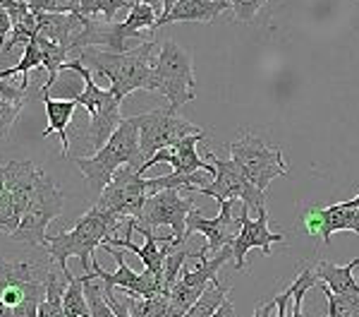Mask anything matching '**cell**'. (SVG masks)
Returning <instances> with one entry per match:
<instances>
[{"instance_id": "30", "label": "cell", "mask_w": 359, "mask_h": 317, "mask_svg": "<svg viewBox=\"0 0 359 317\" xmlns=\"http://www.w3.org/2000/svg\"><path fill=\"white\" fill-rule=\"evenodd\" d=\"M237 22H252L269 0H228Z\"/></svg>"}, {"instance_id": "1", "label": "cell", "mask_w": 359, "mask_h": 317, "mask_svg": "<svg viewBox=\"0 0 359 317\" xmlns=\"http://www.w3.org/2000/svg\"><path fill=\"white\" fill-rule=\"evenodd\" d=\"M154 41H147L137 48H130L125 53H111V51H84L82 63L86 67H94L96 75L108 79V89L123 106L132 91L147 89L158 91L156 86V60L151 56Z\"/></svg>"}, {"instance_id": "36", "label": "cell", "mask_w": 359, "mask_h": 317, "mask_svg": "<svg viewBox=\"0 0 359 317\" xmlns=\"http://www.w3.org/2000/svg\"><path fill=\"white\" fill-rule=\"evenodd\" d=\"M350 231H355V233H359V207L355 209V214H352V224H350Z\"/></svg>"}, {"instance_id": "14", "label": "cell", "mask_w": 359, "mask_h": 317, "mask_svg": "<svg viewBox=\"0 0 359 317\" xmlns=\"http://www.w3.org/2000/svg\"><path fill=\"white\" fill-rule=\"evenodd\" d=\"M235 205H237V200L221 202V214L213 216V219H206L194 207V209L189 212V216H187L184 240H189L194 233H204L206 240H208L206 252H213V255H218L223 247L233 245L235 238L240 235V228H242L240 216H235Z\"/></svg>"}, {"instance_id": "9", "label": "cell", "mask_w": 359, "mask_h": 317, "mask_svg": "<svg viewBox=\"0 0 359 317\" xmlns=\"http://www.w3.org/2000/svg\"><path fill=\"white\" fill-rule=\"evenodd\" d=\"M147 200H149L147 178L137 169H132V166H125V169H120L115 173L113 181L103 188V193L98 195L96 207L106 212V214L115 216L118 221H127V219L139 221Z\"/></svg>"}, {"instance_id": "25", "label": "cell", "mask_w": 359, "mask_h": 317, "mask_svg": "<svg viewBox=\"0 0 359 317\" xmlns=\"http://www.w3.org/2000/svg\"><path fill=\"white\" fill-rule=\"evenodd\" d=\"M65 317H89V303H86L84 284L77 276H69L67 279V291H65Z\"/></svg>"}, {"instance_id": "28", "label": "cell", "mask_w": 359, "mask_h": 317, "mask_svg": "<svg viewBox=\"0 0 359 317\" xmlns=\"http://www.w3.org/2000/svg\"><path fill=\"white\" fill-rule=\"evenodd\" d=\"M84 284V293H86V303H89V317H118L115 310L108 305L106 296H103V284H96V281H86L84 276H79Z\"/></svg>"}, {"instance_id": "31", "label": "cell", "mask_w": 359, "mask_h": 317, "mask_svg": "<svg viewBox=\"0 0 359 317\" xmlns=\"http://www.w3.org/2000/svg\"><path fill=\"white\" fill-rule=\"evenodd\" d=\"M20 113H22V103H13V101L0 99V137L8 135Z\"/></svg>"}, {"instance_id": "34", "label": "cell", "mask_w": 359, "mask_h": 317, "mask_svg": "<svg viewBox=\"0 0 359 317\" xmlns=\"http://www.w3.org/2000/svg\"><path fill=\"white\" fill-rule=\"evenodd\" d=\"M213 317H237V313H235V305L230 303V301H225L223 305H221V310H218L216 315Z\"/></svg>"}, {"instance_id": "8", "label": "cell", "mask_w": 359, "mask_h": 317, "mask_svg": "<svg viewBox=\"0 0 359 317\" xmlns=\"http://www.w3.org/2000/svg\"><path fill=\"white\" fill-rule=\"evenodd\" d=\"M208 164L216 166V176H213L211 183H206V186L199 188L196 193L206 195V198H213L218 202L237 200V202H242L249 212L254 209L257 214L262 209H266V193H262L254 183H249V178L242 173V169L233 159H221L213 152H208Z\"/></svg>"}, {"instance_id": "39", "label": "cell", "mask_w": 359, "mask_h": 317, "mask_svg": "<svg viewBox=\"0 0 359 317\" xmlns=\"http://www.w3.org/2000/svg\"><path fill=\"white\" fill-rule=\"evenodd\" d=\"M0 317H13V308H8V305L0 303Z\"/></svg>"}, {"instance_id": "13", "label": "cell", "mask_w": 359, "mask_h": 317, "mask_svg": "<svg viewBox=\"0 0 359 317\" xmlns=\"http://www.w3.org/2000/svg\"><path fill=\"white\" fill-rule=\"evenodd\" d=\"M194 209V202L189 198H182L177 190H163L156 193L147 200L144 212L137 221L139 228H158V226H170L172 231V243L175 245H187L184 240V231H187V216Z\"/></svg>"}, {"instance_id": "37", "label": "cell", "mask_w": 359, "mask_h": 317, "mask_svg": "<svg viewBox=\"0 0 359 317\" xmlns=\"http://www.w3.org/2000/svg\"><path fill=\"white\" fill-rule=\"evenodd\" d=\"M177 3H180V0H163V15H168V13H170V10L175 8ZM163 15H161V17H163Z\"/></svg>"}, {"instance_id": "7", "label": "cell", "mask_w": 359, "mask_h": 317, "mask_svg": "<svg viewBox=\"0 0 359 317\" xmlns=\"http://www.w3.org/2000/svg\"><path fill=\"white\" fill-rule=\"evenodd\" d=\"M62 193L60 188L53 183V178L48 173H41L39 176V183L34 188V195H32V202H29L25 216H22V224L20 228L15 231L10 238L17 240V243H27L32 247H46V228L48 224L53 221L55 216H60L62 212Z\"/></svg>"}, {"instance_id": "4", "label": "cell", "mask_w": 359, "mask_h": 317, "mask_svg": "<svg viewBox=\"0 0 359 317\" xmlns=\"http://www.w3.org/2000/svg\"><path fill=\"white\" fill-rule=\"evenodd\" d=\"M62 70L77 72L82 77V91L74 96V101L82 103L89 111V137L94 152L103 149V144L113 137V132L118 130V125L123 123V106L113 96L111 89H103L94 82V72L82 63V58H72L62 65Z\"/></svg>"}, {"instance_id": "10", "label": "cell", "mask_w": 359, "mask_h": 317, "mask_svg": "<svg viewBox=\"0 0 359 317\" xmlns=\"http://www.w3.org/2000/svg\"><path fill=\"white\" fill-rule=\"evenodd\" d=\"M137 123H139V144H142V152L147 161L154 154H158L161 149L175 147L184 137L204 132L201 128L189 123V120H184L182 115H177V111H172L170 106L139 113Z\"/></svg>"}, {"instance_id": "6", "label": "cell", "mask_w": 359, "mask_h": 317, "mask_svg": "<svg viewBox=\"0 0 359 317\" xmlns=\"http://www.w3.org/2000/svg\"><path fill=\"white\" fill-rule=\"evenodd\" d=\"M230 159L242 169V173L262 193L269 190V183L278 176H287V164L280 147H271L254 132H245L230 144Z\"/></svg>"}, {"instance_id": "18", "label": "cell", "mask_w": 359, "mask_h": 317, "mask_svg": "<svg viewBox=\"0 0 359 317\" xmlns=\"http://www.w3.org/2000/svg\"><path fill=\"white\" fill-rule=\"evenodd\" d=\"M230 8L228 0H180L168 15L158 17L156 29L172 25V22H213L218 15Z\"/></svg>"}, {"instance_id": "2", "label": "cell", "mask_w": 359, "mask_h": 317, "mask_svg": "<svg viewBox=\"0 0 359 317\" xmlns=\"http://www.w3.org/2000/svg\"><path fill=\"white\" fill-rule=\"evenodd\" d=\"M120 226H123V221H118L115 216L106 214V212L98 209L94 205L86 214L77 219V224L69 231H60L57 235H48L46 238V250L57 262V267H60L65 279L72 276L67 267L69 257H79L86 274V269H91V259L96 257V250L108 238H113L115 231Z\"/></svg>"}, {"instance_id": "20", "label": "cell", "mask_w": 359, "mask_h": 317, "mask_svg": "<svg viewBox=\"0 0 359 317\" xmlns=\"http://www.w3.org/2000/svg\"><path fill=\"white\" fill-rule=\"evenodd\" d=\"M355 269H359V257L347 264H333L326 262V259L314 264L316 279H321L335 296H347V293H352L359 286L355 281Z\"/></svg>"}, {"instance_id": "3", "label": "cell", "mask_w": 359, "mask_h": 317, "mask_svg": "<svg viewBox=\"0 0 359 317\" xmlns=\"http://www.w3.org/2000/svg\"><path fill=\"white\" fill-rule=\"evenodd\" d=\"M74 164L79 166L82 176L86 178L91 188L98 195L103 193V188L115 178V173L125 166L142 171V166L147 164V157L142 152V144H139V123L137 115L123 118V123L118 125V130L113 132V137L103 144V149H98L91 157H77Z\"/></svg>"}, {"instance_id": "32", "label": "cell", "mask_w": 359, "mask_h": 317, "mask_svg": "<svg viewBox=\"0 0 359 317\" xmlns=\"http://www.w3.org/2000/svg\"><path fill=\"white\" fill-rule=\"evenodd\" d=\"M0 96H3L5 101L22 103V106L27 103V89H22V86H13L8 79H3V77H0Z\"/></svg>"}, {"instance_id": "17", "label": "cell", "mask_w": 359, "mask_h": 317, "mask_svg": "<svg viewBox=\"0 0 359 317\" xmlns=\"http://www.w3.org/2000/svg\"><path fill=\"white\" fill-rule=\"evenodd\" d=\"M359 207V195L345 202H335L331 207H314L304 214V226L311 235H321L323 243H331L333 233L338 231H350L352 214Z\"/></svg>"}, {"instance_id": "38", "label": "cell", "mask_w": 359, "mask_h": 317, "mask_svg": "<svg viewBox=\"0 0 359 317\" xmlns=\"http://www.w3.org/2000/svg\"><path fill=\"white\" fill-rule=\"evenodd\" d=\"M5 193V164H0V198Z\"/></svg>"}, {"instance_id": "24", "label": "cell", "mask_w": 359, "mask_h": 317, "mask_svg": "<svg viewBox=\"0 0 359 317\" xmlns=\"http://www.w3.org/2000/svg\"><path fill=\"white\" fill-rule=\"evenodd\" d=\"M65 291L67 286L57 279L55 272H50L46 279V298L39 305V317H65Z\"/></svg>"}, {"instance_id": "21", "label": "cell", "mask_w": 359, "mask_h": 317, "mask_svg": "<svg viewBox=\"0 0 359 317\" xmlns=\"http://www.w3.org/2000/svg\"><path fill=\"white\" fill-rule=\"evenodd\" d=\"M156 22H158V13L147 3H132V8L127 10V17L123 20V29H125V37L132 39V37H142L144 39V32L149 37H154L156 32Z\"/></svg>"}, {"instance_id": "22", "label": "cell", "mask_w": 359, "mask_h": 317, "mask_svg": "<svg viewBox=\"0 0 359 317\" xmlns=\"http://www.w3.org/2000/svg\"><path fill=\"white\" fill-rule=\"evenodd\" d=\"M228 293H230V286H225L216 279L213 284H208L206 291L201 293V298L189 308V313L184 317H213L221 310V305L228 301Z\"/></svg>"}, {"instance_id": "27", "label": "cell", "mask_w": 359, "mask_h": 317, "mask_svg": "<svg viewBox=\"0 0 359 317\" xmlns=\"http://www.w3.org/2000/svg\"><path fill=\"white\" fill-rule=\"evenodd\" d=\"M168 298L170 296H151V298H132L125 296L132 317H165Z\"/></svg>"}, {"instance_id": "29", "label": "cell", "mask_w": 359, "mask_h": 317, "mask_svg": "<svg viewBox=\"0 0 359 317\" xmlns=\"http://www.w3.org/2000/svg\"><path fill=\"white\" fill-rule=\"evenodd\" d=\"M32 13L46 15H79L82 0H27Z\"/></svg>"}, {"instance_id": "26", "label": "cell", "mask_w": 359, "mask_h": 317, "mask_svg": "<svg viewBox=\"0 0 359 317\" xmlns=\"http://www.w3.org/2000/svg\"><path fill=\"white\" fill-rule=\"evenodd\" d=\"M132 0H82L79 8V17H96L103 15L106 22H115V15L120 10H130Z\"/></svg>"}, {"instance_id": "33", "label": "cell", "mask_w": 359, "mask_h": 317, "mask_svg": "<svg viewBox=\"0 0 359 317\" xmlns=\"http://www.w3.org/2000/svg\"><path fill=\"white\" fill-rule=\"evenodd\" d=\"M13 32V17L5 8H0V51L8 44V34Z\"/></svg>"}, {"instance_id": "16", "label": "cell", "mask_w": 359, "mask_h": 317, "mask_svg": "<svg viewBox=\"0 0 359 317\" xmlns=\"http://www.w3.org/2000/svg\"><path fill=\"white\" fill-rule=\"evenodd\" d=\"M204 137H206V132H199V135H189V137H184V140H180L175 147L161 149L158 154H154V157L142 166L139 173L144 176V171H149L151 166L168 164L175 173H184V176H192V173H199V171L216 176V166L201 161L199 152H196V144L204 140Z\"/></svg>"}, {"instance_id": "23", "label": "cell", "mask_w": 359, "mask_h": 317, "mask_svg": "<svg viewBox=\"0 0 359 317\" xmlns=\"http://www.w3.org/2000/svg\"><path fill=\"white\" fill-rule=\"evenodd\" d=\"M39 67H43V53L41 48H39V41L36 37L32 39L27 46H25V53H22V60L17 63L15 67H8V70H0V77L3 79H13L15 75H22V89H27L29 86V72L39 70Z\"/></svg>"}, {"instance_id": "19", "label": "cell", "mask_w": 359, "mask_h": 317, "mask_svg": "<svg viewBox=\"0 0 359 317\" xmlns=\"http://www.w3.org/2000/svg\"><path fill=\"white\" fill-rule=\"evenodd\" d=\"M39 99L43 101L46 115H48V128H46L43 137H50V135L60 137L62 159H67L69 157V123H72L77 101L74 99H53L50 94H39Z\"/></svg>"}, {"instance_id": "15", "label": "cell", "mask_w": 359, "mask_h": 317, "mask_svg": "<svg viewBox=\"0 0 359 317\" xmlns=\"http://www.w3.org/2000/svg\"><path fill=\"white\" fill-rule=\"evenodd\" d=\"M240 235L233 243V262L235 269H247V252L262 250L264 255H271V245L283 243V233H273L269 228V212L262 209L257 219H249V209L240 202Z\"/></svg>"}, {"instance_id": "12", "label": "cell", "mask_w": 359, "mask_h": 317, "mask_svg": "<svg viewBox=\"0 0 359 317\" xmlns=\"http://www.w3.org/2000/svg\"><path fill=\"white\" fill-rule=\"evenodd\" d=\"M48 274L50 269L41 264L0 259V303L15 310L32 298H46Z\"/></svg>"}, {"instance_id": "11", "label": "cell", "mask_w": 359, "mask_h": 317, "mask_svg": "<svg viewBox=\"0 0 359 317\" xmlns=\"http://www.w3.org/2000/svg\"><path fill=\"white\" fill-rule=\"evenodd\" d=\"M106 252H111L118 262L115 272H103V267L98 264V259H91V272L82 274L86 281H101L106 288H120L125 296L132 298H151V296H165L163 293V276L154 272H142L137 274L130 264L125 262L123 250H115L113 245H106Z\"/></svg>"}, {"instance_id": "5", "label": "cell", "mask_w": 359, "mask_h": 317, "mask_svg": "<svg viewBox=\"0 0 359 317\" xmlns=\"http://www.w3.org/2000/svg\"><path fill=\"white\" fill-rule=\"evenodd\" d=\"M156 86L163 94L172 111H180L184 103L196 96L194 63L187 48L175 41H163L156 56Z\"/></svg>"}, {"instance_id": "35", "label": "cell", "mask_w": 359, "mask_h": 317, "mask_svg": "<svg viewBox=\"0 0 359 317\" xmlns=\"http://www.w3.org/2000/svg\"><path fill=\"white\" fill-rule=\"evenodd\" d=\"M132 3H147V5H151L156 13H158V17L163 15V0H132Z\"/></svg>"}]
</instances>
